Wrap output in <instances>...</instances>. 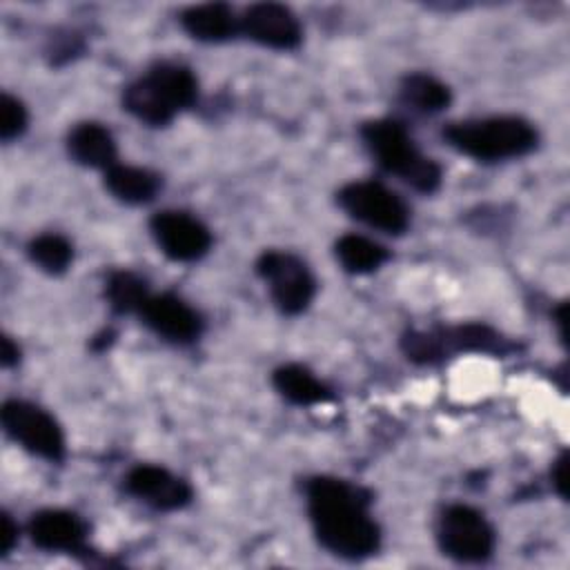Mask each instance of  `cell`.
<instances>
[{"mask_svg":"<svg viewBox=\"0 0 570 570\" xmlns=\"http://www.w3.org/2000/svg\"><path fill=\"white\" fill-rule=\"evenodd\" d=\"M443 138L456 151L485 163L519 158L537 147L534 127L517 116L452 122L443 129Z\"/></svg>","mask_w":570,"mask_h":570,"instance_id":"4","label":"cell"},{"mask_svg":"<svg viewBox=\"0 0 570 570\" xmlns=\"http://www.w3.org/2000/svg\"><path fill=\"white\" fill-rule=\"evenodd\" d=\"M198 98L194 71L176 62H158L122 94L125 109L147 125H167Z\"/></svg>","mask_w":570,"mask_h":570,"instance_id":"2","label":"cell"},{"mask_svg":"<svg viewBox=\"0 0 570 570\" xmlns=\"http://www.w3.org/2000/svg\"><path fill=\"white\" fill-rule=\"evenodd\" d=\"M31 541L51 552H80L85 550L87 523L69 510H40L29 521Z\"/></svg>","mask_w":570,"mask_h":570,"instance_id":"14","label":"cell"},{"mask_svg":"<svg viewBox=\"0 0 570 570\" xmlns=\"http://www.w3.org/2000/svg\"><path fill=\"white\" fill-rule=\"evenodd\" d=\"M27 127V109L24 105L9 96V94H2L0 98V138L4 142L18 138Z\"/></svg>","mask_w":570,"mask_h":570,"instance_id":"23","label":"cell"},{"mask_svg":"<svg viewBox=\"0 0 570 570\" xmlns=\"http://www.w3.org/2000/svg\"><path fill=\"white\" fill-rule=\"evenodd\" d=\"M566 470H568V456L566 452L552 463V470H550V479H552V485L557 490V494L561 499L568 497V481H566Z\"/></svg>","mask_w":570,"mask_h":570,"instance_id":"24","label":"cell"},{"mask_svg":"<svg viewBox=\"0 0 570 570\" xmlns=\"http://www.w3.org/2000/svg\"><path fill=\"white\" fill-rule=\"evenodd\" d=\"M29 258L47 274L67 272L73 249L71 243L60 234H40L29 243Z\"/></svg>","mask_w":570,"mask_h":570,"instance_id":"22","label":"cell"},{"mask_svg":"<svg viewBox=\"0 0 570 570\" xmlns=\"http://www.w3.org/2000/svg\"><path fill=\"white\" fill-rule=\"evenodd\" d=\"M0 537H2L0 550H2V554H9L18 541V525L13 523V519L7 512H2V534Z\"/></svg>","mask_w":570,"mask_h":570,"instance_id":"25","label":"cell"},{"mask_svg":"<svg viewBox=\"0 0 570 570\" xmlns=\"http://www.w3.org/2000/svg\"><path fill=\"white\" fill-rule=\"evenodd\" d=\"M361 138L385 171L396 174L416 191L432 194L441 185V167L416 149L403 122L394 118L367 120L361 125Z\"/></svg>","mask_w":570,"mask_h":570,"instance_id":"3","label":"cell"},{"mask_svg":"<svg viewBox=\"0 0 570 570\" xmlns=\"http://www.w3.org/2000/svg\"><path fill=\"white\" fill-rule=\"evenodd\" d=\"M272 383L276 392L294 405H316L334 399L332 390L323 381H318L307 367L296 363L278 367L272 374Z\"/></svg>","mask_w":570,"mask_h":570,"instance_id":"18","label":"cell"},{"mask_svg":"<svg viewBox=\"0 0 570 570\" xmlns=\"http://www.w3.org/2000/svg\"><path fill=\"white\" fill-rule=\"evenodd\" d=\"M256 272L265 281L274 305L283 314H301L316 294V281L309 267L289 252H263L256 261Z\"/></svg>","mask_w":570,"mask_h":570,"instance_id":"7","label":"cell"},{"mask_svg":"<svg viewBox=\"0 0 570 570\" xmlns=\"http://www.w3.org/2000/svg\"><path fill=\"white\" fill-rule=\"evenodd\" d=\"M403 354L419 365H432L461 352L505 354L512 345L483 323H461L434 330H410L401 338Z\"/></svg>","mask_w":570,"mask_h":570,"instance_id":"5","label":"cell"},{"mask_svg":"<svg viewBox=\"0 0 570 570\" xmlns=\"http://www.w3.org/2000/svg\"><path fill=\"white\" fill-rule=\"evenodd\" d=\"M71 158L85 167L109 169L116 165V140L100 122H80L67 136Z\"/></svg>","mask_w":570,"mask_h":570,"instance_id":"15","label":"cell"},{"mask_svg":"<svg viewBox=\"0 0 570 570\" xmlns=\"http://www.w3.org/2000/svg\"><path fill=\"white\" fill-rule=\"evenodd\" d=\"M7 434L18 441L31 454H38L47 461L65 459V436L58 421L29 401H4L0 412Z\"/></svg>","mask_w":570,"mask_h":570,"instance_id":"9","label":"cell"},{"mask_svg":"<svg viewBox=\"0 0 570 570\" xmlns=\"http://www.w3.org/2000/svg\"><path fill=\"white\" fill-rule=\"evenodd\" d=\"M401 98L405 105H410L412 109L423 111V114H436V111L445 109L452 100L450 89L441 80H436L428 73L405 76L401 82Z\"/></svg>","mask_w":570,"mask_h":570,"instance_id":"20","label":"cell"},{"mask_svg":"<svg viewBox=\"0 0 570 570\" xmlns=\"http://www.w3.org/2000/svg\"><path fill=\"white\" fill-rule=\"evenodd\" d=\"M125 488L156 510H180L191 501V488L180 476L158 465H136L127 472Z\"/></svg>","mask_w":570,"mask_h":570,"instance_id":"13","label":"cell"},{"mask_svg":"<svg viewBox=\"0 0 570 570\" xmlns=\"http://www.w3.org/2000/svg\"><path fill=\"white\" fill-rule=\"evenodd\" d=\"M183 29L203 42H220L238 31V18L225 2L194 4L180 13Z\"/></svg>","mask_w":570,"mask_h":570,"instance_id":"16","label":"cell"},{"mask_svg":"<svg viewBox=\"0 0 570 570\" xmlns=\"http://www.w3.org/2000/svg\"><path fill=\"white\" fill-rule=\"evenodd\" d=\"M338 205L356 220L385 234H403L410 225V209L403 198L376 180H354L341 187Z\"/></svg>","mask_w":570,"mask_h":570,"instance_id":"8","label":"cell"},{"mask_svg":"<svg viewBox=\"0 0 570 570\" xmlns=\"http://www.w3.org/2000/svg\"><path fill=\"white\" fill-rule=\"evenodd\" d=\"M436 541L443 554L463 563H479L494 550V530L479 510L454 503L439 517Z\"/></svg>","mask_w":570,"mask_h":570,"instance_id":"6","label":"cell"},{"mask_svg":"<svg viewBox=\"0 0 570 570\" xmlns=\"http://www.w3.org/2000/svg\"><path fill=\"white\" fill-rule=\"evenodd\" d=\"M105 292H107L109 305L120 314L140 312L142 303L149 298L147 283L134 272H125V269L109 274Z\"/></svg>","mask_w":570,"mask_h":570,"instance_id":"21","label":"cell"},{"mask_svg":"<svg viewBox=\"0 0 570 570\" xmlns=\"http://www.w3.org/2000/svg\"><path fill=\"white\" fill-rule=\"evenodd\" d=\"M149 229L163 249V254L171 261L189 263L198 261L212 247L209 229L187 212L165 209L151 216Z\"/></svg>","mask_w":570,"mask_h":570,"instance_id":"10","label":"cell"},{"mask_svg":"<svg viewBox=\"0 0 570 570\" xmlns=\"http://www.w3.org/2000/svg\"><path fill=\"white\" fill-rule=\"evenodd\" d=\"M566 316H568V305L561 303V305L557 307V312H554V323L559 325V336H561V341H566Z\"/></svg>","mask_w":570,"mask_h":570,"instance_id":"27","label":"cell"},{"mask_svg":"<svg viewBox=\"0 0 570 570\" xmlns=\"http://www.w3.org/2000/svg\"><path fill=\"white\" fill-rule=\"evenodd\" d=\"M305 494L314 534L325 550L343 559H365L379 550L381 528L363 488L336 476H314Z\"/></svg>","mask_w":570,"mask_h":570,"instance_id":"1","label":"cell"},{"mask_svg":"<svg viewBox=\"0 0 570 570\" xmlns=\"http://www.w3.org/2000/svg\"><path fill=\"white\" fill-rule=\"evenodd\" d=\"M105 187L114 198L127 205H142L158 194L160 176L145 167L116 163L105 169Z\"/></svg>","mask_w":570,"mask_h":570,"instance_id":"17","label":"cell"},{"mask_svg":"<svg viewBox=\"0 0 570 570\" xmlns=\"http://www.w3.org/2000/svg\"><path fill=\"white\" fill-rule=\"evenodd\" d=\"M334 252L343 269L350 274H370L390 258V252L383 245L361 234L341 236L334 245Z\"/></svg>","mask_w":570,"mask_h":570,"instance_id":"19","label":"cell"},{"mask_svg":"<svg viewBox=\"0 0 570 570\" xmlns=\"http://www.w3.org/2000/svg\"><path fill=\"white\" fill-rule=\"evenodd\" d=\"M0 361L4 367H11L20 361V347L11 341V336H2V354Z\"/></svg>","mask_w":570,"mask_h":570,"instance_id":"26","label":"cell"},{"mask_svg":"<svg viewBox=\"0 0 570 570\" xmlns=\"http://www.w3.org/2000/svg\"><path fill=\"white\" fill-rule=\"evenodd\" d=\"M142 321L163 338L171 343H189L200 336V314L176 294H149L140 307Z\"/></svg>","mask_w":570,"mask_h":570,"instance_id":"12","label":"cell"},{"mask_svg":"<svg viewBox=\"0 0 570 570\" xmlns=\"http://www.w3.org/2000/svg\"><path fill=\"white\" fill-rule=\"evenodd\" d=\"M238 31H243L249 40L272 47V49H296L303 40V29L298 18L278 2H256L245 9L243 18H238Z\"/></svg>","mask_w":570,"mask_h":570,"instance_id":"11","label":"cell"}]
</instances>
